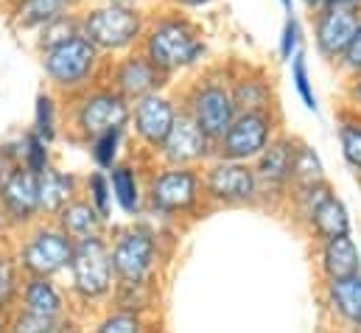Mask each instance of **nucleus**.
Segmentation results:
<instances>
[{
	"label": "nucleus",
	"instance_id": "f257e3e1",
	"mask_svg": "<svg viewBox=\"0 0 361 333\" xmlns=\"http://www.w3.org/2000/svg\"><path fill=\"white\" fill-rule=\"evenodd\" d=\"M140 51L166 76H174L202 65V59L207 56V37L193 14L169 6H154L146 20Z\"/></svg>",
	"mask_w": 361,
	"mask_h": 333
},
{
	"label": "nucleus",
	"instance_id": "f03ea898",
	"mask_svg": "<svg viewBox=\"0 0 361 333\" xmlns=\"http://www.w3.org/2000/svg\"><path fill=\"white\" fill-rule=\"evenodd\" d=\"M149 11L137 6L109 3V0H85L79 6L82 37H87L95 51L104 56H121L140 48Z\"/></svg>",
	"mask_w": 361,
	"mask_h": 333
},
{
	"label": "nucleus",
	"instance_id": "7ed1b4c3",
	"mask_svg": "<svg viewBox=\"0 0 361 333\" xmlns=\"http://www.w3.org/2000/svg\"><path fill=\"white\" fill-rule=\"evenodd\" d=\"M39 56H42L45 79L59 90H79V87L90 84L101 65V54L82 34L39 51Z\"/></svg>",
	"mask_w": 361,
	"mask_h": 333
},
{
	"label": "nucleus",
	"instance_id": "20e7f679",
	"mask_svg": "<svg viewBox=\"0 0 361 333\" xmlns=\"http://www.w3.org/2000/svg\"><path fill=\"white\" fill-rule=\"evenodd\" d=\"M180 109L193 118V123L213 143L227 132V126L238 115L233 92H230V82H224V79H202L188 92V98H185Z\"/></svg>",
	"mask_w": 361,
	"mask_h": 333
},
{
	"label": "nucleus",
	"instance_id": "39448f33",
	"mask_svg": "<svg viewBox=\"0 0 361 333\" xmlns=\"http://www.w3.org/2000/svg\"><path fill=\"white\" fill-rule=\"evenodd\" d=\"M271 129H274V115L271 109L264 112H238L227 132L216 140V149L221 152L224 160H238L247 163L258 157L271 143Z\"/></svg>",
	"mask_w": 361,
	"mask_h": 333
},
{
	"label": "nucleus",
	"instance_id": "423d86ee",
	"mask_svg": "<svg viewBox=\"0 0 361 333\" xmlns=\"http://www.w3.org/2000/svg\"><path fill=\"white\" fill-rule=\"evenodd\" d=\"M361 23L359 8H348V6H319L314 11V51L328 59V62H339L348 42L353 40L356 28Z\"/></svg>",
	"mask_w": 361,
	"mask_h": 333
},
{
	"label": "nucleus",
	"instance_id": "0eeeda50",
	"mask_svg": "<svg viewBox=\"0 0 361 333\" xmlns=\"http://www.w3.org/2000/svg\"><path fill=\"white\" fill-rule=\"evenodd\" d=\"M166 82H169V76L140 48L115 56V62L109 65V87L115 92H121L126 101H135L154 90H163Z\"/></svg>",
	"mask_w": 361,
	"mask_h": 333
},
{
	"label": "nucleus",
	"instance_id": "6e6552de",
	"mask_svg": "<svg viewBox=\"0 0 361 333\" xmlns=\"http://www.w3.org/2000/svg\"><path fill=\"white\" fill-rule=\"evenodd\" d=\"M177 115H180V107L163 90H154L149 95L129 101V123L135 126V135L154 149H160Z\"/></svg>",
	"mask_w": 361,
	"mask_h": 333
},
{
	"label": "nucleus",
	"instance_id": "1a4fd4ad",
	"mask_svg": "<svg viewBox=\"0 0 361 333\" xmlns=\"http://www.w3.org/2000/svg\"><path fill=\"white\" fill-rule=\"evenodd\" d=\"M76 126L87 138H95L109 129H126L129 126V101L121 92H115L112 87L92 90L76 107Z\"/></svg>",
	"mask_w": 361,
	"mask_h": 333
},
{
	"label": "nucleus",
	"instance_id": "9d476101",
	"mask_svg": "<svg viewBox=\"0 0 361 333\" xmlns=\"http://www.w3.org/2000/svg\"><path fill=\"white\" fill-rule=\"evenodd\" d=\"M71 263H73V280H76V289L85 294V297H98L109 289V277H112V258L106 247L98 241V238H82V244L73 250L71 255Z\"/></svg>",
	"mask_w": 361,
	"mask_h": 333
},
{
	"label": "nucleus",
	"instance_id": "9b49d317",
	"mask_svg": "<svg viewBox=\"0 0 361 333\" xmlns=\"http://www.w3.org/2000/svg\"><path fill=\"white\" fill-rule=\"evenodd\" d=\"M213 146H216V143H213V140L193 123V118L185 115L182 109H180V115L174 118V123H171L166 140L160 143L163 157H166L169 163H174V166H190V163L207 157V155L213 152Z\"/></svg>",
	"mask_w": 361,
	"mask_h": 333
},
{
	"label": "nucleus",
	"instance_id": "f8f14e48",
	"mask_svg": "<svg viewBox=\"0 0 361 333\" xmlns=\"http://www.w3.org/2000/svg\"><path fill=\"white\" fill-rule=\"evenodd\" d=\"M258 188V176L255 171L238 163V160H221L219 166H213L207 171V190L216 199L224 202H244L255 193Z\"/></svg>",
	"mask_w": 361,
	"mask_h": 333
},
{
	"label": "nucleus",
	"instance_id": "ddd939ff",
	"mask_svg": "<svg viewBox=\"0 0 361 333\" xmlns=\"http://www.w3.org/2000/svg\"><path fill=\"white\" fill-rule=\"evenodd\" d=\"M85 0H6L8 8V20L17 31H28L37 34L42 25H48L51 20H56L65 11L79 8Z\"/></svg>",
	"mask_w": 361,
	"mask_h": 333
},
{
	"label": "nucleus",
	"instance_id": "4468645a",
	"mask_svg": "<svg viewBox=\"0 0 361 333\" xmlns=\"http://www.w3.org/2000/svg\"><path fill=\"white\" fill-rule=\"evenodd\" d=\"M193 196H196V174L188 171L185 166L171 168L152 182V202H154V207H160L166 213L188 207L193 202Z\"/></svg>",
	"mask_w": 361,
	"mask_h": 333
},
{
	"label": "nucleus",
	"instance_id": "2eb2a0df",
	"mask_svg": "<svg viewBox=\"0 0 361 333\" xmlns=\"http://www.w3.org/2000/svg\"><path fill=\"white\" fill-rule=\"evenodd\" d=\"M152 255H154V244L146 233H129L118 241V247L112 252V266L123 280L137 283L149 272Z\"/></svg>",
	"mask_w": 361,
	"mask_h": 333
},
{
	"label": "nucleus",
	"instance_id": "dca6fc26",
	"mask_svg": "<svg viewBox=\"0 0 361 333\" xmlns=\"http://www.w3.org/2000/svg\"><path fill=\"white\" fill-rule=\"evenodd\" d=\"M73 255V247L65 236L56 233H39L28 247H25V266L34 274H54L59 272Z\"/></svg>",
	"mask_w": 361,
	"mask_h": 333
},
{
	"label": "nucleus",
	"instance_id": "f3484780",
	"mask_svg": "<svg viewBox=\"0 0 361 333\" xmlns=\"http://www.w3.org/2000/svg\"><path fill=\"white\" fill-rule=\"evenodd\" d=\"M3 202L6 207L17 216V219H28L37 205H39V193H37V174L34 171H11L8 179L3 182Z\"/></svg>",
	"mask_w": 361,
	"mask_h": 333
},
{
	"label": "nucleus",
	"instance_id": "a211bd4d",
	"mask_svg": "<svg viewBox=\"0 0 361 333\" xmlns=\"http://www.w3.org/2000/svg\"><path fill=\"white\" fill-rule=\"evenodd\" d=\"M294 143L291 140H271L269 146L258 155V171L255 176L269 182V185H280L286 179H291V166H294Z\"/></svg>",
	"mask_w": 361,
	"mask_h": 333
},
{
	"label": "nucleus",
	"instance_id": "6ab92c4d",
	"mask_svg": "<svg viewBox=\"0 0 361 333\" xmlns=\"http://www.w3.org/2000/svg\"><path fill=\"white\" fill-rule=\"evenodd\" d=\"M230 92L238 112H264L271 109V84L264 76H238L230 82Z\"/></svg>",
	"mask_w": 361,
	"mask_h": 333
},
{
	"label": "nucleus",
	"instance_id": "aec40b11",
	"mask_svg": "<svg viewBox=\"0 0 361 333\" xmlns=\"http://www.w3.org/2000/svg\"><path fill=\"white\" fill-rule=\"evenodd\" d=\"M325 272L331 277L359 274V252H356V244L348 238V233L328 241V247H325Z\"/></svg>",
	"mask_w": 361,
	"mask_h": 333
},
{
	"label": "nucleus",
	"instance_id": "412c9836",
	"mask_svg": "<svg viewBox=\"0 0 361 333\" xmlns=\"http://www.w3.org/2000/svg\"><path fill=\"white\" fill-rule=\"evenodd\" d=\"M311 219H314L317 230H319L322 236H328V238L345 236V233H348V227H350L345 205H342L339 199L328 196V193H325V196H322V199L314 205V210H311Z\"/></svg>",
	"mask_w": 361,
	"mask_h": 333
},
{
	"label": "nucleus",
	"instance_id": "4be33fe9",
	"mask_svg": "<svg viewBox=\"0 0 361 333\" xmlns=\"http://www.w3.org/2000/svg\"><path fill=\"white\" fill-rule=\"evenodd\" d=\"M331 300L336 305V311L361 325V277L359 274H348V277H334L331 283Z\"/></svg>",
	"mask_w": 361,
	"mask_h": 333
},
{
	"label": "nucleus",
	"instance_id": "5701e85b",
	"mask_svg": "<svg viewBox=\"0 0 361 333\" xmlns=\"http://www.w3.org/2000/svg\"><path fill=\"white\" fill-rule=\"evenodd\" d=\"M37 193H39V205L45 210H59L73 193V179L59 171L45 168L37 174Z\"/></svg>",
	"mask_w": 361,
	"mask_h": 333
},
{
	"label": "nucleus",
	"instance_id": "b1692460",
	"mask_svg": "<svg viewBox=\"0 0 361 333\" xmlns=\"http://www.w3.org/2000/svg\"><path fill=\"white\" fill-rule=\"evenodd\" d=\"M76 34H82L79 8L65 11V14H59L56 20H51L48 25H42V28L37 31V48H39V51H45V48H51V45H59V42H65V40L76 37Z\"/></svg>",
	"mask_w": 361,
	"mask_h": 333
},
{
	"label": "nucleus",
	"instance_id": "393cba45",
	"mask_svg": "<svg viewBox=\"0 0 361 333\" xmlns=\"http://www.w3.org/2000/svg\"><path fill=\"white\" fill-rule=\"evenodd\" d=\"M302 42H305V28H302L300 17L297 14H286L283 28H280V40H277V56H280V62L288 65L302 51Z\"/></svg>",
	"mask_w": 361,
	"mask_h": 333
},
{
	"label": "nucleus",
	"instance_id": "a878e982",
	"mask_svg": "<svg viewBox=\"0 0 361 333\" xmlns=\"http://www.w3.org/2000/svg\"><path fill=\"white\" fill-rule=\"evenodd\" d=\"M288 65H291V82H294V90H297L300 101L305 104V109L317 112V109H319V104H317V92H314V82H311V71H308L305 51H300Z\"/></svg>",
	"mask_w": 361,
	"mask_h": 333
},
{
	"label": "nucleus",
	"instance_id": "bb28decb",
	"mask_svg": "<svg viewBox=\"0 0 361 333\" xmlns=\"http://www.w3.org/2000/svg\"><path fill=\"white\" fill-rule=\"evenodd\" d=\"M25 300H28V311H34V314H45V317L59 314V297L51 289V283H45V280H34L25 291Z\"/></svg>",
	"mask_w": 361,
	"mask_h": 333
},
{
	"label": "nucleus",
	"instance_id": "cd10ccee",
	"mask_svg": "<svg viewBox=\"0 0 361 333\" xmlns=\"http://www.w3.org/2000/svg\"><path fill=\"white\" fill-rule=\"evenodd\" d=\"M291 176L300 179L302 185L319 182V176H322V163H319V157L314 155V149H308V146H297V149H294Z\"/></svg>",
	"mask_w": 361,
	"mask_h": 333
},
{
	"label": "nucleus",
	"instance_id": "c85d7f7f",
	"mask_svg": "<svg viewBox=\"0 0 361 333\" xmlns=\"http://www.w3.org/2000/svg\"><path fill=\"white\" fill-rule=\"evenodd\" d=\"M34 132L42 140H54L56 135V104L48 92L37 95V107H34Z\"/></svg>",
	"mask_w": 361,
	"mask_h": 333
},
{
	"label": "nucleus",
	"instance_id": "c756f323",
	"mask_svg": "<svg viewBox=\"0 0 361 333\" xmlns=\"http://www.w3.org/2000/svg\"><path fill=\"white\" fill-rule=\"evenodd\" d=\"M112 190H115V196L126 213H132L137 207V182H135L132 168L121 166L112 171Z\"/></svg>",
	"mask_w": 361,
	"mask_h": 333
},
{
	"label": "nucleus",
	"instance_id": "7c9ffc66",
	"mask_svg": "<svg viewBox=\"0 0 361 333\" xmlns=\"http://www.w3.org/2000/svg\"><path fill=\"white\" fill-rule=\"evenodd\" d=\"M62 222H65V230L71 236H82V238L92 236L95 233V224H98V219H95L90 205H73V207H68L62 213Z\"/></svg>",
	"mask_w": 361,
	"mask_h": 333
},
{
	"label": "nucleus",
	"instance_id": "2f4dec72",
	"mask_svg": "<svg viewBox=\"0 0 361 333\" xmlns=\"http://www.w3.org/2000/svg\"><path fill=\"white\" fill-rule=\"evenodd\" d=\"M121 138H123V129H109V132H101L92 138V157L101 168H109L115 163Z\"/></svg>",
	"mask_w": 361,
	"mask_h": 333
},
{
	"label": "nucleus",
	"instance_id": "473e14b6",
	"mask_svg": "<svg viewBox=\"0 0 361 333\" xmlns=\"http://www.w3.org/2000/svg\"><path fill=\"white\" fill-rule=\"evenodd\" d=\"M339 143H342V152H345V160L353 168L361 171V121H345L339 126Z\"/></svg>",
	"mask_w": 361,
	"mask_h": 333
},
{
	"label": "nucleus",
	"instance_id": "72a5a7b5",
	"mask_svg": "<svg viewBox=\"0 0 361 333\" xmlns=\"http://www.w3.org/2000/svg\"><path fill=\"white\" fill-rule=\"evenodd\" d=\"M23 155H25V168L28 171H34V174H39V171H45L48 168V140H42L37 132L34 135H28L25 140H23Z\"/></svg>",
	"mask_w": 361,
	"mask_h": 333
},
{
	"label": "nucleus",
	"instance_id": "f704fd0d",
	"mask_svg": "<svg viewBox=\"0 0 361 333\" xmlns=\"http://www.w3.org/2000/svg\"><path fill=\"white\" fill-rule=\"evenodd\" d=\"M14 333H59V328H56L54 317H45V314H34V311H28L25 317H20V320H17Z\"/></svg>",
	"mask_w": 361,
	"mask_h": 333
},
{
	"label": "nucleus",
	"instance_id": "c9c22d12",
	"mask_svg": "<svg viewBox=\"0 0 361 333\" xmlns=\"http://www.w3.org/2000/svg\"><path fill=\"white\" fill-rule=\"evenodd\" d=\"M336 65H339L348 76L361 73V23H359V28H356V34H353V40L348 42V48H345L342 59H339Z\"/></svg>",
	"mask_w": 361,
	"mask_h": 333
},
{
	"label": "nucleus",
	"instance_id": "e433bc0d",
	"mask_svg": "<svg viewBox=\"0 0 361 333\" xmlns=\"http://www.w3.org/2000/svg\"><path fill=\"white\" fill-rule=\"evenodd\" d=\"M101 333H140V328H137V320H135V317L118 314V317H109V320L101 325Z\"/></svg>",
	"mask_w": 361,
	"mask_h": 333
},
{
	"label": "nucleus",
	"instance_id": "4c0bfd02",
	"mask_svg": "<svg viewBox=\"0 0 361 333\" xmlns=\"http://www.w3.org/2000/svg\"><path fill=\"white\" fill-rule=\"evenodd\" d=\"M219 0H160V6H169V8H180L188 14H199V11H207L213 8Z\"/></svg>",
	"mask_w": 361,
	"mask_h": 333
},
{
	"label": "nucleus",
	"instance_id": "58836bf2",
	"mask_svg": "<svg viewBox=\"0 0 361 333\" xmlns=\"http://www.w3.org/2000/svg\"><path fill=\"white\" fill-rule=\"evenodd\" d=\"M90 188H92V193H95V202H98L101 213H106V179H104V174H95V176H92Z\"/></svg>",
	"mask_w": 361,
	"mask_h": 333
},
{
	"label": "nucleus",
	"instance_id": "ea45409f",
	"mask_svg": "<svg viewBox=\"0 0 361 333\" xmlns=\"http://www.w3.org/2000/svg\"><path fill=\"white\" fill-rule=\"evenodd\" d=\"M11 289H14V277H11V269L0 260V303H6L11 297Z\"/></svg>",
	"mask_w": 361,
	"mask_h": 333
},
{
	"label": "nucleus",
	"instance_id": "a19ab883",
	"mask_svg": "<svg viewBox=\"0 0 361 333\" xmlns=\"http://www.w3.org/2000/svg\"><path fill=\"white\" fill-rule=\"evenodd\" d=\"M109 3H123V6H137V8H146V11H152L154 6H160V0H109Z\"/></svg>",
	"mask_w": 361,
	"mask_h": 333
},
{
	"label": "nucleus",
	"instance_id": "79ce46f5",
	"mask_svg": "<svg viewBox=\"0 0 361 333\" xmlns=\"http://www.w3.org/2000/svg\"><path fill=\"white\" fill-rule=\"evenodd\" d=\"M350 92H353V104L361 109V73L353 76V84H350Z\"/></svg>",
	"mask_w": 361,
	"mask_h": 333
},
{
	"label": "nucleus",
	"instance_id": "37998d69",
	"mask_svg": "<svg viewBox=\"0 0 361 333\" xmlns=\"http://www.w3.org/2000/svg\"><path fill=\"white\" fill-rule=\"evenodd\" d=\"M328 6H348V8H359L361 11V0H325Z\"/></svg>",
	"mask_w": 361,
	"mask_h": 333
},
{
	"label": "nucleus",
	"instance_id": "c03bdc74",
	"mask_svg": "<svg viewBox=\"0 0 361 333\" xmlns=\"http://www.w3.org/2000/svg\"><path fill=\"white\" fill-rule=\"evenodd\" d=\"M300 3H302L308 11H317L319 6H325V0H300Z\"/></svg>",
	"mask_w": 361,
	"mask_h": 333
},
{
	"label": "nucleus",
	"instance_id": "a18cd8bd",
	"mask_svg": "<svg viewBox=\"0 0 361 333\" xmlns=\"http://www.w3.org/2000/svg\"><path fill=\"white\" fill-rule=\"evenodd\" d=\"M277 6H280L286 14H294V0H277Z\"/></svg>",
	"mask_w": 361,
	"mask_h": 333
}]
</instances>
